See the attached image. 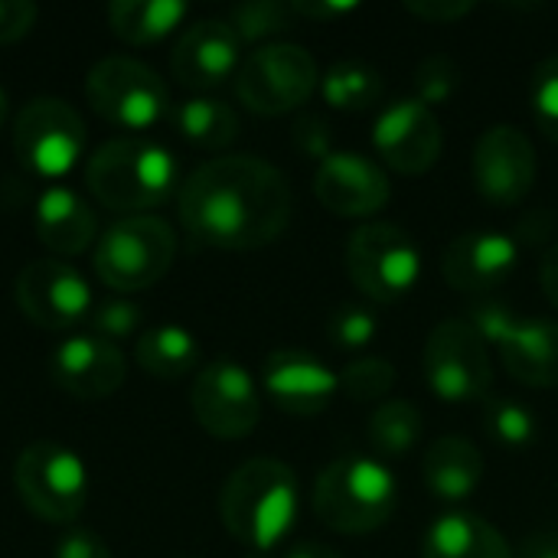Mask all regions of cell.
Listing matches in <instances>:
<instances>
[{
  "mask_svg": "<svg viewBox=\"0 0 558 558\" xmlns=\"http://www.w3.org/2000/svg\"><path fill=\"white\" fill-rule=\"evenodd\" d=\"M530 111L536 128L558 144V52L546 56L530 75Z\"/></svg>",
  "mask_w": 558,
  "mask_h": 558,
  "instance_id": "obj_33",
  "label": "cell"
},
{
  "mask_svg": "<svg viewBox=\"0 0 558 558\" xmlns=\"http://www.w3.org/2000/svg\"><path fill=\"white\" fill-rule=\"evenodd\" d=\"M422 558H513V549L484 517L451 510L428 526L422 539Z\"/></svg>",
  "mask_w": 558,
  "mask_h": 558,
  "instance_id": "obj_24",
  "label": "cell"
},
{
  "mask_svg": "<svg viewBox=\"0 0 558 558\" xmlns=\"http://www.w3.org/2000/svg\"><path fill=\"white\" fill-rule=\"evenodd\" d=\"M383 92L386 82L379 69L360 59H340L320 78V95L337 111H366L383 101Z\"/></svg>",
  "mask_w": 558,
  "mask_h": 558,
  "instance_id": "obj_28",
  "label": "cell"
},
{
  "mask_svg": "<svg viewBox=\"0 0 558 558\" xmlns=\"http://www.w3.org/2000/svg\"><path fill=\"white\" fill-rule=\"evenodd\" d=\"M291 183L262 157L229 154L196 167L180 186V222L196 245L265 248L291 222Z\"/></svg>",
  "mask_w": 558,
  "mask_h": 558,
  "instance_id": "obj_1",
  "label": "cell"
},
{
  "mask_svg": "<svg viewBox=\"0 0 558 558\" xmlns=\"http://www.w3.org/2000/svg\"><path fill=\"white\" fill-rule=\"evenodd\" d=\"M245 558H275V556H268V553H248Z\"/></svg>",
  "mask_w": 558,
  "mask_h": 558,
  "instance_id": "obj_46",
  "label": "cell"
},
{
  "mask_svg": "<svg viewBox=\"0 0 558 558\" xmlns=\"http://www.w3.org/2000/svg\"><path fill=\"white\" fill-rule=\"evenodd\" d=\"M337 383H340V396L353 402H379L396 386V366L383 356H366L350 363L343 373H337Z\"/></svg>",
  "mask_w": 558,
  "mask_h": 558,
  "instance_id": "obj_32",
  "label": "cell"
},
{
  "mask_svg": "<svg viewBox=\"0 0 558 558\" xmlns=\"http://www.w3.org/2000/svg\"><path fill=\"white\" fill-rule=\"evenodd\" d=\"M124 373H128V366H124L121 350L92 333L69 337L49 353L52 383L62 392L85 399V402L114 396L124 383Z\"/></svg>",
  "mask_w": 558,
  "mask_h": 558,
  "instance_id": "obj_21",
  "label": "cell"
},
{
  "mask_svg": "<svg viewBox=\"0 0 558 558\" xmlns=\"http://www.w3.org/2000/svg\"><path fill=\"white\" fill-rule=\"evenodd\" d=\"M284 558H343L337 549H330V546H324V543H294Z\"/></svg>",
  "mask_w": 558,
  "mask_h": 558,
  "instance_id": "obj_44",
  "label": "cell"
},
{
  "mask_svg": "<svg viewBox=\"0 0 558 558\" xmlns=\"http://www.w3.org/2000/svg\"><path fill=\"white\" fill-rule=\"evenodd\" d=\"M7 121V92L0 88V124Z\"/></svg>",
  "mask_w": 558,
  "mask_h": 558,
  "instance_id": "obj_45",
  "label": "cell"
},
{
  "mask_svg": "<svg viewBox=\"0 0 558 558\" xmlns=\"http://www.w3.org/2000/svg\"><path fill=\"white\" fill-rule=\"evenodd\" d=\"M170 121L183 141H190L193 147H206V150H219L232 144L239 134L235 108L219 98H190L170 111Z\"/></svg>",
  "mask_w": 558,
  "mask_h": 558,
  "instance_id": "obj_27",
  "label": "cell"
},
{
  "mask_svg": "<svg viewBox=\"0 0 558 558\" xmlns=\"http://www.w3.org/2000/svg\"><path fill=\"white\" fill-rule=\"evenodd\" d=\"M347 275L376 304L409 298L422 278V252L409 229L396 222H366L347 242Z\"/></svg>",
  "mask_w": 558,
  "mask_h": 558,
  "instance_id": "obj_9",
  "label": "cell"
},
{
  "mask_svg": "<svg viewBox=\"0 0 558 558\" xmlns=\"http://www.w3.org/2000/svg\"><path fill=\"white\" fill-rule=\"evenodd\" d=\"M13 487L43 523H72L88 504V471L59 441H33L13 461Z\"/></svg>",
  "mask_w": 558,
  "mask_h": 558,
  "instance_id": "obj_6",
  "label": "cell"
},
{
  "mask_svg": "<svg viewBox=\"0 0 558 558\" xmlns=\"http://www.w3.org/2000/svg\"><path fill=\"white\" fill-rule=\"evenodd\" d=\"M314 517L343 536H366L383 530L399 507L396 474L366 454L330 461L314 481Z\"/></svg>",
  "mask_w": 558,
  "mask_h": 558,
  "instance_id": "obj_4",
  "label": "cell"
},
{
  "mask_svg": "<svg viewBox=\"0 0 558 558\" xmlns=\"http://www.w3.org/2000/svg\"><path fill=\"white\" fill-rule=\"evenodd\" d=\"M314 196L343 219H369L386 209L392 183L386 170L360 150H333L314 170Z\"/></svg>",
  "mask_w": 558,
  "mask_h": 558,
  "instance_id": "obj_17",
  "label": "cell"
},
{
  "mask_svg": "<svg viewBox=\"0 0 558 558\" xmlns=\"http://www.w3.org/2000/svg\"><path fill=\"white\" fill-rule=\"evenodd\" d=\"M520 265V245L497 229H471L448 242L441 255V278L464 294H484L500 288Z\"/></svg>",
  "mask_w": 558,
  "mask_h": 558,
  "instance_id": "obj_18",
  "label": "cell"
},
{
  "mask_svg": "<svg viewBox=\"0 0 558 558\" xmlns=\"http://www.w3.org/2000/svg\"><path fill=\"white\" fill-rule=\"evenodd\" d=\"M461 88V65L451 56H425L415 65V98L432 105H445L448 98H454V92Z\"/></svg>",
  "mask_w": 558,
  "mask_h": 558,
  "instance_id": "obj_34",
  "label": "cell"
},
{
  "mask_svg": "<svg viewBox=\"0 0 558 558\" xmlns=\"http://www.w3.org/2000/svg\"><path fill=\"white\" fill-rule=\"evenodd\" d=\"M425 487L441 504H464L484 484V454L464 435H445L425 451Z\"/></svg>",
  "mask_w": 558,
  "mask_h": 558,
  "instance_id": "obj_22",
  "label": "cell"
},
{
  "mask_svg": "<svg viewBox=\"0 0 558 558\" xmlns=\"http://www.w3.org/2000/svg\"><path fill=\"white\" fill-rule=\"evenodd\" d=\"M536 147L517 124H494L474 144L471 177L494 206H520L536 183Z\"/></svg>",
  "mask_w": 558,
  "mask_h": 558,
  "instance_id": "obj_15",
  "label": "cell"
},
{
  "mask_svg": "<svg viewBox=\"0 0 558 558\" xmlns=\"http://www.w3.org/2000/svg\"><path fill=\"white\" fill-rule=\"evenodd\" d=\"M36 3L29 0H0V46L23 39L36 23Z\"/></svg>",
  "mask_w": 558,
  "mask_h": 558,
  "instance_id": "obj_38",
  "label": "cell"
},
{
  "mask_svg": "<svg viewBox=\"0 0 558 558\" xmlns=\"http://www.w3.org/2000/svg\"><path fill=\"white\" fill-rule=\"evenodd\" d=\"M95 213L69 186H49L36 199V235L56 255H78L95 242Z\"/></svg>",
  "mask_w": 558,
  "mask_h": 558,
  "instance_id": "obj_23",
  "label": "cell"
},
{
  "mask_svg": "<svg viewBox=\"0 0 558 558\" xmlns=\"http://www.w3.org/2000/svg\"><path fill=\"white\" fill-rule=\"evenodd\" d=\"M301 507L298 474L275 458L239 464L219 494V517L232 539L248 553H271L294 530Z\"/></svg>",
  "mask_w": 558,
  "mask_h": 558,
  "instance_id": "obj_2",
  "label": "cell"
},
{
  "mask_svg": "<svg viewBox=\"0 0 558 558\" xmlns=\"http://www.w3.org/2000/svg\"><path fill=\"white\" fill-rule=\"evenodd\" d=\"M52 558H111V549L92 530H72L59 539Z\"/></svg>",
  "mask_w": 558,
  "mask_h": 558,
  "instance_id": "obj_40",
  "label": "cell"
},
{
  "mask_svg": "<svg viewBox=\"0 0 558 558\" xmlns=\"http://www.w3.org/2000/svg\"><path fill=\"white\" fill-rule=\"evenodd\" d=\"M356 7H360V3H330V0H311V3L294 0V3H291L294 16H304V20H324V23H333V20H340V16H350Z\"/></svg>",
  "mask_w": 558,
  "mask_h": 558,
  "instance_id": "obj_41",
  "label": "cell"
},
{
  "mask_svg": "<svg viewBox=\"0 0 558 558\" xmlns=\"http://www.w3.org/2000/svg\"><path fill=\"white\" fill-rule=\"evenodd\" d=\"M317 88V59L298 43H265L255 52H248L235 72L239 101L265 118L298 111Z\"/></svg>",
  "mask_w": 558,
  "mask_h": 558,
  "instance_id": "obj_7",
  "label": "cell"
},
{
  "mask_svg": "<svg viewBox=\"0 0 558 558\" xmlns=\"http://www.w3.org/2000/svg\"><path fill=\"white\" fill-rule=\"evenodd\" d=\"M85 183L92 196L128 216L160 206L180 183V163L173 150L147 137H118L101 144L85 163Z\"/></svg>",
  "mask_w": 558,
  "mask_h": 558,
  "instance_id": "obj_3",
  "label": "cell"
},
{
  "mask_svg": "<svg viewBox=\"0 0 558 558\" xmlns=\"http://www.w3.org/2000/svg\"><path fill=\"white\" fill-rule=\"evenodd\" d=\"M520 558H558V533H553V530L533 533L520 546Z\"/></svg>",
  "mask_w": 558,
  "mask_h": 558,
  "instance_id": "obj_42",
  "label": "cell"
},
{
  "mask_svg": "<svg viewBox=\"0 0 558 558\" xmlns=\"http://www.w3.org/2000/svg\"><path fill=\"white\" fill-rule=\"evenodd\" d=\"M85 95L105 121L124 131H147L170 114V92L163 78L131 56L98 59L88 69Z\"/></svg>",
  "mask_w": 558,
  "mask_h": 558,
  "instance_id": "obj_11",
  "label": "cell"
},
{
  "mask_svg": "<svg viewBox=\"0 0 558 558\" xmlns=\"http://www.w3.org/2000/svg\"><path fill=\"white\" fill-rule=\"evenodd\" d=\"M16 307L43 330H65L88 320L95 301L88 281L69 262L36 258L16 278Z\"/></svg>",
  "mask_w": 558,
  "mask_h": 558,
  "instance_id": "obj_16",
  "label": "cell"
},
{
  "mask_svg": "<svg viewBox=\"0 0 558 558\" xmlns=\"http://www.w3.org/2000/svg\"><path fill=\"white\" fill-rule=\"evenodd\" d=\"M471 324L497 350L507 373L530 389L558 386V320L520 317L507 304H477Z\"/></svg>",
  "mask_w": 558,
  "mask_h": 558,
  "instance_id": "obj_10",
  "label": "cell"
},
{
  "mask_svg": "<svg viewBox=\"0 0 558 558\" xmlns=\"http://www.w3.org/2000/svg\"><path fill=\"white\" fill-rule=\"evenodd\" d=\"M134 360L147 376L180 379L199 366V343L186 327L163 324V327L141 333V340L134 347Z\"/></svg>",
  "mask_w": 558,
  "mask_h": 558,
  "instance_id": "obj_26",
  "label": "cell"
},
{
  "mask_svg": "<svg viewBox=\"0 0 558 558\" xmlns=\"http://www.w3.org/2000/svg\"><path fill=\"white\" fill-rule=\"evenodd\" d=\"M242 65V39L229 26V20H199L183 29L170 52V72L183 88L206 92L235 78Z\"/></svg>",
  "mask_w": 558,
  "mask_h": 558,
  "instance_id": "obj_19",
  "label": "cell"
},
{
  "mask_svg": "<svg viewBox=\"0 0 558 558\" xmlns=\"http://www.w3.org/2000/svg\"><path fill=\"white\" fill-rule=\"evenodd\" d=\"M190 409L199 428L222 441H239L258 428L262 396L252 373L235 360L206 363L190 389Z\"/></svg>",
  "mask_w": 558,
  "mask_h": 558,
  "instance_id": "obj_13",
  "label": "cell"
},
{
  "mask_svg": "<svg viewBox=\"0 0 558 558\" xmlns=\"http://www.w3.org/2000/svg\"><path fill=\"white\" fill-rule=\"evenodd\" d=\"M422 432H425V422H422V412L418 405H412L409 399H392V402H383L369 425H366V435H369V445L376 448V454L383 458H405L415 451V445L422 441Z\"/></svg>",
  "mask_w": 558,
  "mask_h": 558,
  "instance_id": "obj_29",
  "label": "cell"
},
{
  "mask_svg": "<svg viewBox=\"0 0 558 558\" xmlns=\"http://www.w3.org/2000/svg\"><path fill=\"white\" fill-rule=\"evenodd\" d=\"M291 144L311 157V160H324L333 154V131H330V121L320 118V114H298L294 128H291Z\"/></svg>",
  "mask_w": 558,
  "mask_h": 558,
  "instance_id": "obj_37",
  "label": "cell"
},
{
  "mask_svg": "<svg viewBox=\"0 0 558 558\" xmlns=\"http://www.w3.org/2000/svg\"><path fill=\"white\" fill-rule=\"evenodd\" d=\"M137 324H141V307L131 304V301H118V298L95 304L92 314H88L92 337H101V340H108V343L131 337V333L137 330Z\"/></svg>",
  "mask_w": 558,
  "mask_h": 558,
  "instance_id": "obj_36",
  "label": "cell"
},
{
  "mask_svg": "<svg viewBox=\"0 0 558 558\" xmlns=\"http://www.w3.org/2000/svg\"><path fill=\"white\" fill-rule=\"evenodd\" d=\"M177 258V235L160 216H128L105 229L95 245V275L111 291H144L157 284Z\"/></svg>",
  "mask_w": 558,
  "mask_h": 558,
  "instance_id": "obj_5",
  "label": "cell"
},
{
  "mask_svg": "<svg viewBox=\"0 0 558 558\" xmlns=\"http://www.w3.org/2000/svg\"><path fill=\"white\" fill-rule=\"evenodd\" d=\"M379 333V317L363 304H343L327 320V337L337 350H366Z\"/></svg>",
  "mask_w": 558,
  "mask_h": 558,
  "instance_id": "obj_35",
  "label": "cell"
},
{
  "mask_svg": "<svg viewBox=\"0 0 558 558\" xmlns=\"http://www.w3.org/2000/svg\"><path fill=\"white\" fill-rule=\"evenodd\" d=\"M539 281H543V291H546L549 304L558 311V242L549 248V252H546V258H543Z\"/></svg>",
  "mask_w": 558,
  "mask_h": 558,
  "instance_id": "obj_43",
  "label": "cell"
},
{
  "mask_svg": "<svg viewBox=\"0 0 558 558\" xmlns=\"http://www.w3.org/2000/svg\"><path fill=\"white\" fill-rule=\"evenodd\" d=\"M85 150V121L62 98H33L13 121L16 160L46 180L65 177Z\"/></svg>",
  "mask_w": 558,
  "mask_h": 558,
  "instance_id": "obj_12",
  "label": "cell"
},
{
  "mask_svg": "<svg viewBox=\"0 0 558 558\" xmlns=\"http://www.w3.org/2000/svg\"><path fill=\"white\" fill-rule=\"evenodd\" d=\"M405 10L428 23H458L474 10V3H468V0H409Z\"/></svg>",
  "mask_w": 558,
  "mask_h": 558,
  "instance_id": "obj_39",
  "label": "cell"
},
{
  "mask_svg": "<svg viewBox=\"0 0 558 558\" xmlns=\"http://www.w3.org/2000/svg\"><path fill=\"white\" fill-rule=\"evenodd\" d=\"M373 147L383 157V163L392 167L396 173L422 177L441 160L445 131L435 108L409 95V98H396L376 114Z\"/></svg>",
  "mask_w": 558,
  "mask_h": 558,
  "instance_id": "obj_14",
  "label": "cell"
},
{
  "mask_svg": "<svg viewBox=\"0 0 558 558\" xmlns=\"http://www.w3.org/2000/svg\"><path fill=\"white\" fill-rule=\"evenodd\" d=\"M428 389L451 405L487 402L494 389V356L490 343L471 320H441L422 356Z\"/></svg>",
  "mask_w": 558,
  "mask_h": 558,
  "instance_id": "obj_8",
  "label": "cell"
},
{
  "mask_svg": "<svg viewBox=\"0 0 558 558\" xmlns=\"http://www.w3.org/2000/svg\"><path fill=\"white\" fill-rule=\"evenodd\" d=\"M484 432L497 448L507 451H526L539 438V418L523 399L510 396H490L484 402Z\"/></svg>",
  "mask_w": 558,
  "mask_h": 558,
  "instance_id": "obj_30",
  "label": "cell"
},
{
  "mask_svg": "<svg viewBox=\"0 0 558 558\" xmlns=\"http://www.w3.org/2000/svg\"><path fill=\"white\" fill-rule=\"evenodd\" d=\"M262 389L281 412L298 418L327 412L340 396L337 373L304 350H275L262 366Z\"/></svg>",
  "mask_w": 558,
  "mask_h": 558,
  "instance_id": "obj_20",
  "label": "cell"
},
{
  "mask_svg": "<svg viewBox=\"0 0 558 558\" xmlns=\"http://www.w3.org/2000/svg\"><path fill=\"white\" fill-rule=\"evenodd\" d=\"M294 10L281 0H248L229 10V26L242 43H265L284 29H291Z\"/></svg>",
  "mask_w": 558,
  "mask_h": 558,
  "instance_id": "obj_31",
  "label": "cell"
},
{
  "mask_svg": "<svg viewBox=\"0 0 558 558\" xmlns=\"http://www.w3.org/2000/svg\"><path fill=\"white\" fill-rule=\"evenodd\" d=\"M183 20H186V3L180 0H114L108 7V26L128 46L160 43Z\"/></svg>",
  "mask_w": 558,
  "mask_h": 558,
  "instance_id": "obj_25",
  "label": "cell"
}]
</instances>
